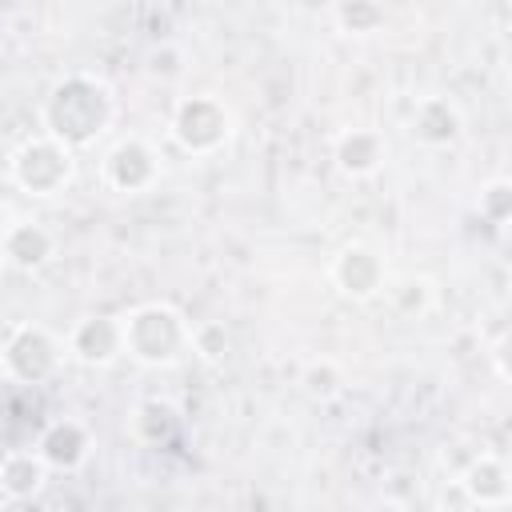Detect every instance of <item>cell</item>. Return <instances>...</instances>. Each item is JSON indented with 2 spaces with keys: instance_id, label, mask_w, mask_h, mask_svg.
<instances>
[{
  "instance_id": "16",
  "label": "cell",
  "mask_w": 512,
  "mask_h": 512,
  "mask_svg": "<svg viewBox=\"0 0 512 512\" xmlns=\"http://www.w3.org/2000/svg\"><path fill=\"white\" fill-rule=\"evenodd\" d=\"M384 296H388V304H392L400 316L416 320V316H424V312H428V304H432V284H428L424 276H404V280L388 284V288H384Z\"/></svg>"
},
{
  "instance_id": "2",
  "label": "cell",
  "mask_w": 512,
  "mask_h": 512,
  "mask_svg": "<svg viewBox=\"0 0 512 512\" xmlns=\"http://www.w3.org/2000/svg\"><path fill=\"white\" fill-rule=\"evenodd\" d=\"M124 356L144 368H168L192 352V320L172 304H140L124 320Z\"/></svg>"
},
{
  "instance_id": "3",
  "label": "cell",
  "mask_w": 512,
  "mask_h": 512,
  "mask_svg": "<svg viewBox=\"0 0 512 512\" xmlns=\"http://www.w3.org/2000/svg\"><path fill=\"white\" fill-rule=\"evenodd\" d=\"M68 344L52 340V332H44L40 324H8L4 332V376L16 384V388H40L44 380L56 376L60 360L68 356L64 352Z\"/></svg>"
},
{
  "instance_id": "4",
  "label": "cell",
  "mask_w": 512,
  "mask_h": 512,
  "mask_svg": "<svg viewBox=\"0 0 512 512\" xmlns=\"http://www.w3.org/2000/svg\"><path fill=\"white\" fill-rule=\"evenodd\" d=\"M72 172H76V160H72V148H64L60 140L52 136H36V140H24L12 160H8V176L20 192L28 196H56L72 184Z\"/></svg>"
},
{
  "instance_id": "12",
  "label": "cell",
  "mask_w": 512,
  "mask_h": 512,
  "mask_svg": "<svg viewBox=\"0 0 512 512\" xmlns=\"http://www.w3.org/2000/svg\"><path fill=\"white\" fill-rule=\"evenodd\" d=\"M460 484H464L468 500L480 504V508H500V504L512 500V472H508V464H504L500 456H492V452L472 456L468 468L460 472Z\"/></svg>"
},
{
  "instance_id": "19",
  "label": "cell",
  "mask_w": 512,
  "mask_h": 512,
  "mask_svg": "<svg viewBox=\"0 0 512 512\" xmlns=\"http://www.w3.org/2000/svg\"><path fill=\"white\" fill-rule=\"evenodd\" d=\"M300 388H304V396H312V400H332V396L344 388V376H340V368H336L332 360H312V364L300 372Z\"/></svg>"
},
{
  "instance_id": "1",
  "label": "cell",
  "mask_w": 512,
  "mask_h": 512,
  "mask_svg": "<svg viewBox=\"0 0 512 512\" xmlns=\"http://www.w3.org/2000/svg\"><path fill=\"white\" fill-rule=\"evenodd\" d=\"M112 112H116L112 88L88 72H72L64 80H56L52 92L44 96L40 124H44V136H52L76 152V148L96 144L108 132Z\"/></svg>"
},
{
  "instance_id": "11",
  "label": "cell",
  "mask_w": 512,
  "mask_h": 512,
  "mask_svg": "<svg viewBox=\"0 0 512 512\" xmlns=\"http://www.w3.org/2000/svg\"><path fill=\"white\" fill-rule=\"evenodd\" d=\"M88 448H92V436L80 420H52L36 440V452L52 472H76L88 460Z\"/></svg>"
},
{
  "instance_id": "22",
  "label": "cell",
  "mask_w": 512,
  "mask_h": 512,
  "mask_svg": "<svg viewBox=\"0 0 512 512\" xmlns=\"http://www.w3.org/2000/svg\"><path fill=\"white\" fill-rule=\"evenodd\" d=\"M492 364H496V372L504 376V380H512V324L500 332V340L492 344Z\"/></svg>"
},
{
  "instance_id": "8",
  "label": "cell",
  "mask_w": 512,
  "mask_h": 512,
  "mask_svg": "<svg viewBox=\"0 0 512 512\" xmlns=\"http://www.w3.org/2000/svg\"><path fill=\"white\" fill-rule=\"evenodd\" d=\"M68 356L84 368H108L116 356H124V324L112 316H84L68 332Z\"/></svg>"
},
{
  "instance_id": "20",
  "label": "cell",
  "mask_w": 512,
  "mask_h": 512,
  "mask_svg": "<svg viewBox=\"0 0 512 512\" xmlns=\"http://www.w3.org/2000/svg\"><path fill=\"white\" fill-rule=\"evenodd\" d=\"M332 16L348 32H376L380 20H384V8H376V4H340V8H332Z\"/></svg>"
},
{
  "instance_id": "6",
  "label": "cell",
  "mask_w": 512,
  "mask_h": 512,
  "mask_svg": "<svg viewBox=\"0 0 512 512\" xmlns=\"http://www.w3.org/2000/svg\"><path fill=\"white\" fill-rule=\"evenodd\" d=\"M156 180H160V156H156L152 144L140 140V136L120 140V144L104 156V184H108L112 192L136 196V192H148Z\"/></svg>"
},
{
  "instance_id": "14",
  "label": "cell",
  "mask_w": 512,
  "mask_h": 512,
  "mask_svg": "<svg viewBox=\"0 0 512 512\" xmlns=\"http://www.w3.org/2000/svg\"><path fill=\"white\" fill-rule=\"evenodd\" d=\"M384 136L372 132V128H348L336 136V148H332V160L344 176L360 180V176H372L380 164H384Z\"/></svg>"
},
{
  "instance_id": "10",
  "label": "cell",
  "mask_w": 512,
  "mask_h": 512,
  "mask_svg": "<svg viewBox=\"0 0 512 512\" xmlns=\"http://www.w3.org/2000/svg\"><path fill=\"white\" fill-rule=\"evenodd\" d=\"M48 464L36 448H8L0 460V492L4 504H32L48 484Z\"/></svg>"
},
{
  "instance_id": "15",
  "label": "cell",
  "mask_w": 512,
  "mask_h": 512,
  "mask_svg": "<svg viewBox=\"0 0 512 512\" xmlns=\"http://www.w3.org/2000/svg\"><path fill=\"white\" fill-rule=\"evenodd\" d=\"M180 428V416L168 400H144L132 416V432L144 440V444H168Z\"/></svg>"
},
{
  "instance_id": "9",
  "label": "cell",
  "mask_w": 512,
  "mask_h": 512,
  "mask_svg": "<svg viewBox=\"0 0 512 512\" xmlns=\"http://www.w3.org/2000/svg\"><path fill=\"white\" fill-rule=\"evenodd\" d=\"M4 264L16 272H36L52 260L56 252V236L40 224V220H8L4 224V240H0Z\"/></svg>"
},
{
  "instance_id": "17",
  "label": "cell",
  "mask_w": 512,
  "mask_h": 512,
  "mask_svg": "<svg viewBox=\"0 0 512 512\" xmlns=\"http://www.w3.org/2000/svg\"><path fill=\"white\" fill-rule=\"evenodd\" d=\"M192 352L204 360V364H224L228 352H232V336L220 320H200L192 324Z\"/></svg>"
},
{
  "instance_id": "21",
  "label": "cell",
  "mask_w": 512,
  "mask_h": 512,
  "mask_svg": "<svg viewBox=\"0 0 512 512\" xmlns=\"http://www.w3.org/2000/svg\"><path fill=\"white\" fill-rule=\"evenodd\" d=\"M148 72L160 76V80H176L180 76V52L172 44H160L152 56H148Z\"/></svg>"
},
{
  "instance_id": "18",
  "label": "cell",
  "mask_w": 512,
  "mask_h": 512,
  "mask_svg": "<svg viewBox=\"0 0 512 512\" xmlns=\"http://www.w3.org/2000/svg\"><path fill=\"white\" fill-rule=\"evenodd\" d=\"M476 212H480V220H488L492 228H504V224L512 220V180H488V184L480 188Z\"/></svg>"
},
{
  "instance_id": "13",
  "label": "cell",
  "mask_w": 512,
  "mask_h": 512,
  "mask_svg": "<svg viewBox=\"0 0 512 512\" xmlns=\"http://www.w3.org/2000/svg\"><path fill=\"white\" fill-rule=\"evenodd\" d=\"M460 128H464V120H460V112H456V104L448 96H424V100H416V108L408 116L412 140H420L428 148L452 144L460 136Z\"/></svg>"
},
{
  "instance_id": "7",
  "label": "cell",
  "mask_w": 512,
  "mask_h": 512,
  "mask_svg": "<svg viewBox=\"0 0 512 512\" xmlns=\"http://www.w3.org/2000/svg\"><path fill=\"white\" fill-rule=\"evenodd\" d=\"M332 284L340 288V296L348 300H372L388 288V272H384V260L368 248V244H344L328 268Z\"/></svg>"
},
{
  "instance_id": "5",
  "label": "cell",
  "mask_w": 512,
  "mask_h": 512,
  "mask_svg": "<svg viewBox=\"0 0 512 512\" xmlns=\"http://www.w3.org/2000/svg\"><path fill=\"white\" fill-rule=\"evenodd\" d=\"M232 132V116L224 108V100L216 96H184L176 108H172V140L192 152V156H208L216 152Z\"/></svg>"
}]
</instances>
